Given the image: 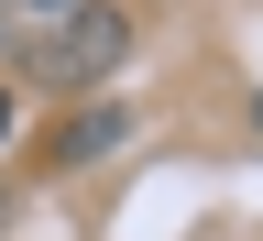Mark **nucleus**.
Wrapping results in <instances>:
<instances>
[{
	"label": "nucleus",
	"mask_w": 263,
	"mask_h": 241,
	"mask_svg": "<svg viewBox=\"0 0 263 241\" xmlns=\"http://www.w3.org/2000/svg\"><path fill=\"white\" fill-rule=\"evenodd\" d=\"M110 132H121V121H110V110H88V121H66V143H55V154H66V164H88V154H99V143H110Z\"/></svg>",
	"instance_id": "2"
},
{
	"label": "nucleus",
	"mask_w": 263,
	"mask_h": 241,
	"mask_svg": "<svg viewBox=\"0 0 263 241\" xmlns=\"http://www.w3.org/2000/svg\"><path fill=\"white\" fill-rule=\"evenodd\" d=\"M0 143H11V99H0Z\"/></svg>",
	"instance_id": "3"
},
{
	"label": "nucleus",
	"mask_w": 263,
	"mask_h": 241,
	"mask_svg": "<svg viewBox=\"0 0 263 241\" xmlns=\"http://www.w3.org/2000/svg\"><path fill=\"white\" fill-rule=\"evenodd\" d=\"M121 44H132V33H121V11H66V22L44 33V55H33V66H44L55 88H77V77H99Z\"/></svg>",
	"instance_id": "1"
}]
</instances>
